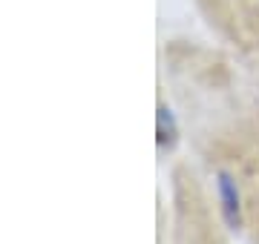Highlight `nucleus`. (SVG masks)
I'll list each match as a JSON object with an SVG mask.
<instances>
[{
    "mask_svg": "<svg viewBox=\"0 0 259 244\" xmlns=\"http://www.w3.org/2000/svg\"><path fill=\"white\" fill-rule=\"evenodd\" d=\"M219 196H222V213L231 227H239V193L233 187L231 175H219Z\"/></svg>",
    "mask_w": 259,
    "mask_h": 244,
    "instance_id": "f257e3e1",
    "label": "nucleus"
},
{
    "mask_svg": "<svg viewBox=\"0 0 259 244\" xmlns=\"http://www.w3.org/2000/svg\"><path fill=\"white\" fill-rule=\"evenodd\" d=\"M176 141V121H173V115H170V109H158V144L161 147H170V144Z\"/></svg>",
    "mask_w": 259,
    "mask_h": 244,
    "instance_id": "f03ea898",
    "label": "nucleus"
}]
</instances>
